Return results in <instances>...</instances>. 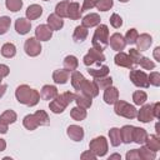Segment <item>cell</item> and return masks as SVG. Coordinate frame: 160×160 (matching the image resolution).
Wrapping results in <instances>:
<instances>
[{"mask_svg":"<svg viewBox=\"0 0 160 160\" xmlns=\"http://www.w3.org/2000/svg\"><path fill=\"white\" fill-rule=\"evenodd\" d=\"M15 98L20 104L28 106H35L40 101V92L26 84L19 85L15 90Z\"/></svg>","mask_w":160,"mask_h":160,"instance_id":"1","label":"cell"},{"mask_svg":"<svg viewBox=\"0 0 160 160\" xmlns=\"http://www.w3.org/2000/svg\"><path fill=\"white\" fill-rule=\"evenodd\" d=\"M91 44L92 48L99 50V51H104L108 45H109V28L105 24H99L96 26V30L94 31L92 39H91Z\"/></svg>","mask_w":160,"mask_h":160,"instance_id":"2","label":"cell"},{"mask_svg":"<svg viewBox=\"0 0 160 160\" xmlns=\"http://www.w3.org/2000/svg\"><path fill=\"white\" fill-rule=\"evenodd\" d=\"M75 95L76 94H74L71 91H65L62 94H58L56 98H54L49 104L50 110L54 114H61L66 109V106L75 100Z\"/></svg>","mask_w":160,"mask_h":160,"instance_id":"3","label":"cell"},{"mask_svg":"<svg viewBox=\"0 0 160 160\" xmlns=\"http://www.w3.org/2000/svg\"><path fill=\"white\" fill-rule=\"evenodd\" d=\"M114 111L116 115L126 118V119H135L136 112H138V110L134 105H131L124 100H118L114 104Z\"/></svg>","mask_w":160,"mask_h":160,"instance_id":"4","label":"cell"},{"mask_svg":"<svg viewBox=\"0 0 160 160\" xmlns=\"http://www.w3.org/2000/svg\"><path fill=\"white\" fill-rule=\"evenodd\" d=\"M109 149V144L105 136H96L89 144V150H91L96 156H105Z\"/></svg>","mask_w":160,"mask_h":160,"instance_id":"5","label":"cell"},{"mask_svg":"<svg viewBox=\"0 0 160 160\" xmlns=\"http://www.w3.org/2000/svg\"><path fill=\"white\" fill-rule=\"evenodd\" d=\"M129 78L131 80V82L138 86V88H149L150 84H149V78H148V74L142 70H136V69H131L130 70V74H129Z\"/></svg>","mask_w":160,"mask_h":160,"instance_id":"6","label":"cell"},{"mask_svg":"<svg viewBox=\"0 0 160 160\" xmlns=\"http://www.w3.org/2000/svg\"><path fill=\"white\" fill-rule=\"evenodd\" d=\"M105 59L106 58H105V55H104L102 51H99V50H96L94 48H90L89 51H88V54L82 58V62L86 66H90L92 64H101V62L105 61Z\"/></svg>","mask_w":160,"mask_h":160,"instance_id":"7","label":"cell"},{"mask_svg":"<svg viewBox=\"0 0 160 160\" xmlns=\"http://www.w3.org/2000/svg\"><path fill=\"white\" fill-rule=\"evenodd\" d=\"M24 50H25L26 55H29V56H31V58H35V56L40 55L42 48H41L40 41H39L36 38H29V39L25 40Z\"/></svg>","mask_w":160,"mask_h":160,"instance_id":"8","label":"cell"},{"mask_svg":"<svg viewBox=\"0 0 160 160\" xmlns=\"http://www.w3.org/2000/svg\"><path fill=\"white\" fill-rule=\"evenodd\" d=\"M99 90L100 89L98 88L95 81H90V80L84 79V81L81 82L80 89H79L78 92H81V94H84L86 96H90V98H95V96L99 95Z\"/></svg>","mask_w":160,"mask_h":160,"instance_id":"9","label":"cell"},{"mask_svg":"<svg viewBox=\"0 0 160 160\" xmlns=\"http://www.w3.org/2000/svg\"><path fill=\"white\" fill-rule=\"evenodd\" d=\"M136 118L141 122L152 121L155 119L154 114H152V104H142L140 110H138V112H136Z\"/></svg>","mask_w":160,"mask_h":160,"instance_id":"10","label":"cell"},{"mask_svg":"<svg viewBox=\"0 0 160 160\" xmlns=\"http://www.w3.org/2000/svg\"><path fill=\"white\" fill-rule=\"evenodd\" d=\"M109 44L115 51H121L126 46V41L120 32H114L111 36H109Z\"/></svg>","mask_w":160,"mask_h":160,"instance_id":"11","label":"cell"},{"mask_svg":"<svg viewBox=\"0 0 160 160\" xmlns=\"http://www.w3.org/2000/svg\"><path fill=\"white\" fill-rule=\"evenodd\" d=\"M114 62H115V65H118V66H121V68H126V69H134V64H132V61H131V59L129 58V55L128 54H125V52H122V51H118V54L115 55V58H114Z\"/></svg>","mask_w":160,"mask_h":160,"instance_id":"12","label":"cell"},{"mask_svg":"<svg viewBox=\"0 0 160 160\" xmlns=\"http://www.w3.org/2000/svg\"><path fill=\"white\" fill-rule=\"evenodd\" d=\"M51 36H52V30L46 24H41V25L36 26L35 38L39 41H48V40L51 39Z\"/></svg>","mask_w":160,"mask_h":160,"instance_id":"13","label":"cell"},{"mask_svg":"<svg viewBox=\"0 0 160 160\" xmlns=\"http://www.w3.org/2000/svg\"><path fill=\"white\" fill-rule=\"evenodd\" d=\"M66 134H68V136L71 139V140H74V141H81L82 139H84V129L81 128V126H79V125H69L68 126V129H66Z\"/></svg>","mask_w":160,"mask_h":160,"instance_id":"14","label":"cell"},{"mask_svg":"<svg viewBox=\"0 0 160 160\" xmlns=\"http://www.w3.org/2000/svg\"><path fill=\"white\" fill-rule=\"evenodd\" d=\"M135 44H136L138 50H139L140 52H141V51H145V50H148V49L151 46V44H152V38H151V35H149V34H146V32L140 34V35L138 36Z\"/></svg>","mask_w":160,"mask_h":160,"instance_id":"15","label":"cell"},{"mask_svg":"<svg viewBox=\"0 0 160 160\" xmlns=\"http://www.w3.org/2000/svg\"><path fill=\"white\" fill-rule=\"evenodd\" d=\"M104 101L109 105H112L115 104L118 100H119V90L115 88V86H109L104 90V96H102Z\"/></svg>","mask_w":160,"mask_h":160,"instance_id":"16","label":"cell"},{"mask_svg":"<svg viewBox=\"0 0 160 160\" xmlns=\"http://www.w3.org/2000/svg\"><path fill=\"white\" fill-rule=\"evenodd\" d=\"M31 29V22L26 18H19L15 21V30L20 35H26Z\"/></svg>","mask_w":160,"mask_h":160,"instance_id":"17","label":"cell"},{"mask_svg":"<svg viewBox=\"0 0 160 160\" xmlns=\"http://www.w3.org/2000/svg\"><path fill=\"white\" fill-rule=\"evenodd\" d=\"M100 15L96 14V12H90L88 15H85L81 20V25L85 26V28H94V26H98L100 24Z\"/></svg>","mask_w":160,"mask_h":160,"instance_id":"18","label":"cell"},{"mask_svg":"<svg viewBox=\"0 0 160 160\" xmlns=\"http://www.w3.org/2000/svg\"><path fill=\"white\" fill-rule=\"evenodd\" d=\"M58 94V89L54 85H44L40 90V98L44 100H52Z\"/></svg>","mask_w":160,"mask_h":160,"instance_id":"19","label":"cell"},{"mask_svg":"<svg viewBox=\"0 0 160 160\" xmlns=\"http://www.w3.org/2000/svg\"><path fill=\"white\" fill-rule=\"evenodd\" d=\"M46 21H48L46 25H48L51 30H60V29H62V26H64V20H62V18L58 16L55 12H54V14H50V15L48 16Z\"/></svg>","mask_w":160,"mask_h":160,"instance_id":"20","label":"cell"},{"mask_svg":"<svg viewBox=\"0 0 160 160\" xmlns=\"http://www.w3.org/2000/svg\"><path fill=\"white\" fill-rule=\"evenodd\" d=\"M69 76H70V71H68L66 69H59L52 72V80L55 84H61V85L66 84Z\"/></svg>","mask_w":160,"mask_h":160,"instance_id":"21","label":"cell"},{"mask_svg":"<svg viewBox=\"0 0 160 160\" xmlns=\"http://www.w3.org/2000/svg\"><path fill=\"white\" fill-rule=\"evenodd\" d=\"M81 8L79 5V2H69L68 6V18L71 20H79L81 18Z\"/></svg>","mask_w":160,"mask_h":160,"instance_id":"22","label":"cell"},{"mask_svg":"<svg viewBox=\"0 0 160 160\" xmlns=\"http://www.w3.org/2000/svg\"><path fill=\"white\" fill-rule=\"evenodd\" d=\"M25 15H26V19L35 20V19H38V18H40L42 15V8L40 5H38V4H32L26 9Z\"/></svg>","mask_w":160,"mask_h":160,"instance_id":"23","label":"cell"},{"mask_svg":"<svg viewBox=\"0 0 160 160\" xmlns=\"http://www.w3.org/2000/svg\"><path fill=\"white\" fill-rule=\"evenodd\" d=\"M148 132L145 129L142 128H135L134 126V131H132V141L136 142L138 145H142L145 144V140L148 138Z\"/></svg>","mask_w":160,"mask_h":160,"instance_id":"24","label":"cell"},{"mask_svg":"<svg viewBox=\"0 0 160 160\" xmlns=\"http://www.w3.org/2000/svg\"><path fill=\"white\" fill-rule=\"evenodd\" d=\"M74 101L76 102V106L82 108V109H89L92 105V98L86 96V95H84L81 92L75 95V100Z\"/></svg>","mask_w":160,"mask_h":160,"instance_id":"25","label":"cell"},{"mask_svg":"<svg viewBox=\"0 0 160 160\" xmlns=\"http://www.w3.org/2000/svg\"><path fill=\"white\" fill-rule=\"evenodd\" d=\"M132 131H134V126H132V125H124V126L120 129L121 142H124V144H130V142H132Z\"/></svg>","mask_w":160,"mask_h":160,"instance_id":"26","label":"cell"},{"mask_svg":"<svg viewBox=\"0 0 160 160\" xmlns=\"http://www.w3.org/2000/svg\"><path fill=\"white\" fill-rule=\"evenodd\" d=\"M88 35H89L88 28H85V26H82V25H79V26H76L75 30H74L72 39H74L76 42H81V41H84V40L88 38Z\"/></svg>","mask_w":160,"mask_h":160,"instance_id":"27","label":"cell"},{"mask_svg":"<svg viewBox=\"0 0 160 160\" xmlns=\"http://www.w3.org/2000/svg\"><path fill=\"white\" fill-rule=\"evenodd\" d=\"M145 146H148L150 150L158 152L160 150V138L158 135H148L145 140Z\"/></svg>","mask_w":160,"mask_h":160,"instance_id":"28","label":"cell"},{"mask_svg":"<svg viewBox=\"0 0 160 160\" xmlns=\"http://www.w3.org/2000/svg\"><path fill=\"white\" fill-rule=\"evenodd\" d=\"M78 66H79V60H78L76 56H74V55L65 56V59H64V69H66L68 71L71 72V71H75L78 69Z\"/></svg>","mask_w":160,"mask_h":160,"instance_id":"29","label":"cell"},{"mask_svg":"<svg viewBox=\"0 0 160 160\" xmlns=\"http://www.w3.org/2000/svg\"><path fill=\"white\" fill-rule=\"evenodd\" d=\"M22 125H24L25 129L32 131V130H35L39 126V122H38V120H36V118H35L34 114H29V115H26L22 119Z\"/></svg>","mask_w":160,"mask_h":160,"instance_id":"30","label":"cell"},{"mask_svg":"<svg viewBox=\"0 0 160 160\" xmlns=\"http://www.w3.org/2000/svg\"><path fill=\"white\" fill-rule=\"evenodd\" d=\"M1 55L4 58H14L16 55V46L12 44V42H5L2 46H1Z\"/></svg>","mask_w":160,"mask_h":160,"instance_id":"31","label":"cell"},{"mask_svg":"<svg viewBox=\"0 0 160 160\" xmlns=\"http://www.w3.org/2000/svg\"><path fill=\"white\" fill-rule=\"evenodd\" d=\"M140 160H154L156 158V152L150 150L148 146H140V149H138Z\"/></svg>","mask_w":160,"mask_h":160,"instance_id":"32","label":"cell"},{"mask_svg":"<svg viewBox=\"0 0 160 160\" xmlns=\"http://www.w3.org/2000/svg\"><path fill=\"white\" fill-rule=\"evenodd\" d=\"M109 139H110V144L112 146H119L120 142H121L120 129L119 128H111L109 130Z\"/></svg>","mask_w":160,"mask_h":160,"instance_id":"33","label":"cell"},{"mask_svg":"<svg viewBox=\"0 0 160 160\" xmlns=\"http://www.w3.org/2000/svg\"><path fill=\"white\" fill-rule=\"evenodd\" d=\"M88 72H89L94 79H98V78L108 76V75H109V68H108L106 65H102V66H100L99 69H91V68H88Z\"/></svg>","mask_w":160,"mask_h":160,"instance_id":"34","label":"cell"},{"mask_svg":"<svg viewBox=\"0 0 160 160\" xmlns=\"http://www.w3.org/2000/svg\"><path fill=\"white\" fill-rule=\"evenodd\" d=\"M84 75L80 72V71H71V76H70V80H71V85H72V88L76 90V91H79V89H80V85H81V82L84 81Z\"/></svg>","mask_w":160,"mask_h":160,"instance_id":"35","label":"cell"},{"mask_svg":"<svg viewBox=\"0 0 160 160\" xmlns=\"http://www.w3.org/2000/svg\"><path fill=\"white\" fill-rule=\"evenodd\" d=\"M69 0H64V1H60L56 4L55 6V14L60 18H68V6H69Z\"/></svg>","mask_w":160,"mask_h":160,"instance_id":"36","label":"cell"},{"mask_svg":"<svg viewBox=\"0 0 160 160\" xmlns=\"http://www.w3.org/2000/svg\"><path fill=\"white\" fill-rule=\"evenodd\" d=\"M0 120L4 121L5 124L10 125V124H14L16 120H18V115L14 110H5L1 115H0Z\"/></svg>","mask_w":160,"mask_h":160,"instance_id":"37","label":"cell"},{"mask_svg":"<svg viewBox=\"0 0 160 160\" xmlns=\"http://www.w3.org/2000/svg\"><path fill=\"white\" fill-rule=\"evenodd\" d=\"M88 112H86V109H82V108H79V106H75L70 110V116L76 120V121H81L86 118Z\"/></svg>","mask_w":160,"mask_h":160,"instance_id":"38","label":"cell"},{"mask_svg":"<svg viewBox=\"0 0 160 160\" xmlns=\"http://www.w3.org/2000/svg\"><path fill=\"white\" fill-rule=\"evenodd\" d=\"M146 100H148V95L142 90H136L132 94V101L135 105H142L146 102Z\"/></svg>","mask_w":160,"mask_h":160,"instance_id":"39","label":"cell"},{"mask_svg":"<svg viewBox=\"0 0 160 160\" xmlns=\"http://www.w3.org/2000/svg\"><path fill=\"white\" fill-rule=\"evenodd\" d=\"M94 81L96 82L98 88H99V89H102V90H105L106 88H109V86L112 85V79H111V76L98 78V79H94Z\"/></svg>","mask_w":160,"mask_h":160,"instance_id":"40","label":"cell"},{"mask_svg":"<svg viewBox=\"0 0 160 160\" xmlns=\"http://www.w3.org/2000/svg\"><path fill=\"white\" fill-rule=\"evenodd\" d=\"M138 36H139V32H138V30L132 28V29H129V30L126 31V34H125L124 39H125L126 44H129V45H134V44L136 42V39H138Z\"/></svg>","mask_w":160,"mask_h":160,"instance_id":"41","label":"cell"},{"mask_svg":"<svg viewBox=\"0 0 160 160\" xmlns=\"http://www.w3.org/2000/svg\"><path fill=\"white\" fill-rule=\"evenodd\" d=\"M34 115H35V118H36V120L39 122V126L40 125H49L50 119H49V115H48V112L45 110H38Z\"/></svg>","mask_w":160,"mask_h":160,"instance_id":"42","label":"cell"},{"mask_svg":"<svg viewBox=\"0 0 160 160\" xmlns=\"http://www.w3.org/2000/svg\"><path fill=\"white\" fill-rule=\"evenodd\" d=\"M5 5L8 10L16 12L22 8V0H5Z\"/></svg>","mask_w":160,"mask_h":160,"instance_id":"43","label":"cell"},{"mask_svg":"<svg viewBox=\"0 0 160 160\" xmlns=\"http://www.w3.org/2000/svg\"><path fill=\"white\" fill-rule=\"evenodd\" d=\"M112 5H114V0H96L95 2V6L100 11H108L112 8Z\"/></svg>","mask_w":160,"mask_h":160,"instance_id":"44","label":"cell"},{"mask_svg":"<svg viewBox=\"0 0 160 160\" xmlns=\"http://www.w3.org/2000/svg\"><path fill=\"white\" fill-rule=\"evenodd\" d=\"M10 24H11V19L9 16H0V35L8 32Z\"/></svg>","mask_w":160,"mask_h":160,"instance_id":"45","label":"cell"},{"mask_svg":"<svg viewBox=\"0 0 160 160\" xmlns=\"http://www.w3.org/2000/svg\"><path fill=\"white\" fill-rule=\"evenodd\" d=\"M138 64H139L142 69H145V70H152V69L155 68V62L151 61L149 58H145V56H141Z\"/></svg>","mask_w":160,"mask_h":160,"instance_id":"46","label":"cell"},{"mask_svg":"<svg viewBox=\"0 0 160 160\" xmlns=\"http://www.w3.org/2000/svg\"><path fill=\"white\" fill-rule=\"evenodd\" d=\"M110 25H111L112 28H115V29L121 28V25H122V19H121V16H120L119 14H116V12L111 14V16H110Z\"/></svg>","mask_w":160,"mask_h":160,"instance_id":"47","label":"cell"},{"mask_svg":"<svg viewBox=\"0 0 160 160\" xmlns=\"http://www.w3.org/2000/svg\"><path fill=\"white\" fill-rule=\"evenodd\" d=\"M149 78V84L152 86H160V72L158 71H152L150 72V75H148Z\"/></svg>","mask_w":160,"mask_h":160,"instance_id":"48","label":"cell"},{"mask_svg":"<svg viewBox=\"0 0 160 160\" xmlns=\"http://www.w3.org/2000/svg\"><path fill=\"white\" fill-rule=\"evenodd\" d=\"M128 55H129V58L131 59V61H132V64H134V65H138V62H139L140 58L142 56V55H141V52H140L138 49H130Z\"/></svg>","mask_w":160,"mask_h":160,"instance_id":"49","label":"cell"},{"mask_svg":"<svg viewBox=\"0 0 160 160\" xmlns=\"http://www.w3.org/2000/svg\"><path fill=\"white\" fill-rule=\"evenodd\" d=\"M95 2H96V0H84L82 6H81V12H84V11H86V10H90V9L95 8Z\"/></svg>","mask_w":160,"mask_h":160,"instance_id":"50","label":"cell"},{"mask_svg":"<svg viewBox=\"0 0 160 160\" xmlns=\"http://www.w3.org/2000/svg\"><path fill=\"white\" fill-rule=\"evenodd\" d=\"M125 158H126V160H140V156H139L138 149H132V150L128 151Z\"/></svg>","mask_w":160,"mask_h":160,"instance_id":"51","label":"cell"},{"mask_svg":"<svg viewBox=\"0 0 160 160\" xmlns=\"http://www.w3.org/2000/svg\"><path fill=\"white\" fill-rule=\"evenodd\" d=\"M10 74V68L5 64H0V81Z\"/></svg>","mask_w":160,"mask_h":160,"instance_id":"52","label":"cell"},{"mask_svg":"<svg viewBox=\"0 0 160 160\" xmlns=\"http://www.w3.org/2000/svg\"><path fill=\"white\" fill-rule=\"evenodd\" d=\"M80 158L82 159V160H96V155L91 151V150H88V151H84L81 155H80Z\"/></svg>","mask_w":160,"mask_h":160,"instance_id":"53","label":"cell"},{"mask_svg":"<svg viewBox=\"0 0 160 160\" xmlns=\"http://www.w3.org/2000/svg\"><path fill=\"white\" fill-rule=\"evenodd\" d=\"M152 114H154V118L155 119H159L160 118V102H155L152 104Z\"/></svg>","mask_w":160,"mask_h":160,"instance_id":"54","label":"cell"},{"mask_svg":"<svg viewBox=\"0 0 160 160\" xmlns=\"http://www.w3.org/2000/svg\"><path fill=\"white\" fill-rule=\"evenodd\" d=\"M152 55H154V59H155L156 61H160V46H156V48L154 49Z\"/></svg>","mask_w":160,"mask_h":160,"instance_id":"55","label":"cell"},{"mask_svg":"<svg viewBox=\"0 0 160 160\" xmlns=\"http://www.w3.org/2000/svg\"><path fill=\"white\" fill-rule=\"evenodd\" d=\"M8 124H5L4 121L0 120V134H6L8 132Z\"/></svg>","mask_w":160,"mask_h":160,"instance_id":"56","label":"cell"},{"mask_svg":"<svg viewBox=\"0 0 160 160\" xmlns=\"http://www.w3.org/2000/svg\"><path fill=\"white\" fill-rule=\"evenodd\" d=\"M6 89H8V86H6L5 84H1V85H0V98H2V96H4V94H5Z\"/></svg>","mask_w":160,"mask_h":160,"instance_id":"57","label":"cell"},{"mask_svg":"<svg viewBox=\"0 0 160 160\" xmlns=\"http://www.w3.org/2000/svg\"><path fill=\"white\" fill-rule=\"evenodd\" d=\"M6 149V141L0 138V151H4Z\"/></svg>","mask_w":160,"mask_h":160,"instance_id":"58","label":"cell"},{"mask_svg":"<svg viewBox=\"0 0 160 160\" xmlns=\"http://www.w3.org/2000/svg\"><path fill=\"white\" fill-rule=\"evenodd\" d=\"M114 159H118V160H121V155L120 154H112L109 156V160H114Z\"/></svg>","mask_w":160,"mask_h":160,"instance_id":"59","label":"cell"},{"mask_svg":"<svg viewBox=\"0 0 160 160\" xmlns=\"http://www.w3.org/2000/svg\"><path fill=\"white\" fill-rule=\"evenodd\" d=\"M120 2H128V1H130V0H119Z\"/></svg>","mask_w":160,"mask_h":160,"instance_id":"60","label":"cell"},{"mask_svg":"<svg viewBox=\"0 0 160 160\" xmlns=\"http://www.w3.org/2000/svg\"><path fill=\"white\" fill-rule=\"evenodd\" d=\"M42 1H49V0H42Z\"/></svg>","mask_w":160,"mask_h":160,"instance_id":"61","label":"cell"}]
</instances>
